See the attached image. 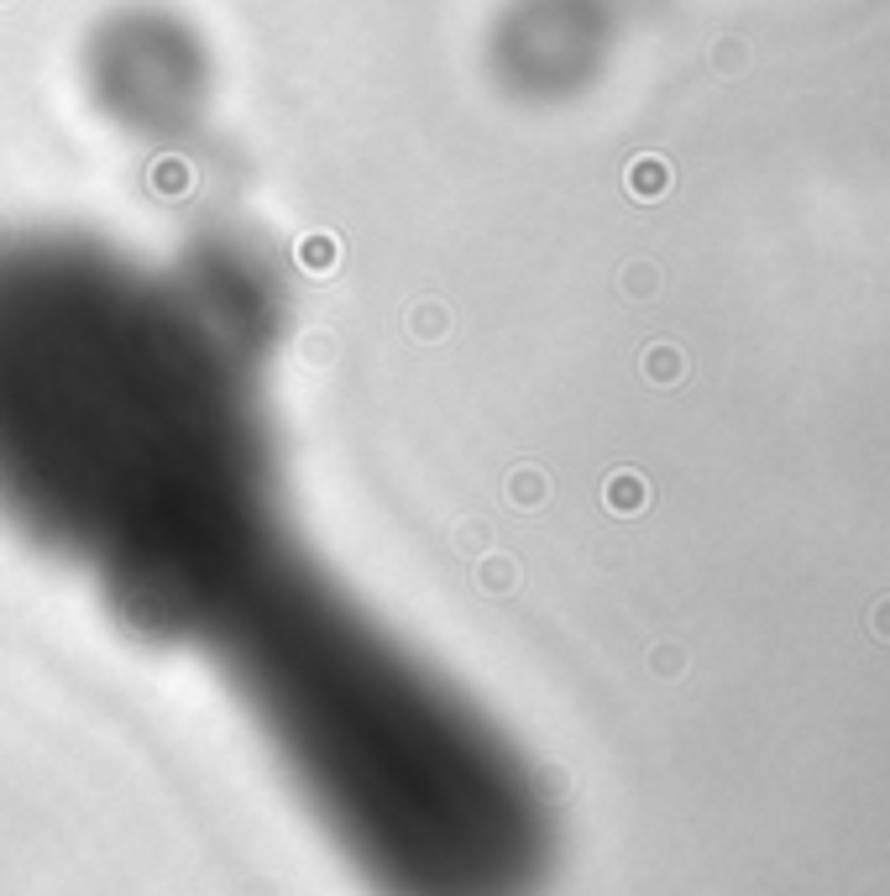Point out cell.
<instances>
[{
	"mask_svg": "<svg viewBox=\"0 0 890 896\" xmlns=\"http://www.w3.org/2000/svg\"><path fill=\"white\" fill-rule=\"evenodd\" d=\"M262 331L226 268L174 283L63 241L0 252V514L142 639L195 645L289 540Z\"/></svg>",
	"mask_w": 890,
	"mask_h": 896,
	"instance_id": "6da1fadb",
	"label": "cell"
},
{
	"mask_svg": "<svg viewBox=\"0 0 890 896\" xmlns=\"http://www.w3.org/2000/svg\"><path fill=\"white\" fill-rule=\"evenodd\" d=\"M195 650L377 896H534L551 817L472 697L283 540Z\"/></svg>",
	"mask_w": 890,
	"mask_h": 896,
	"instance_id": "7a4b0ae2",
	"label": "cell"
}]
</instances>
